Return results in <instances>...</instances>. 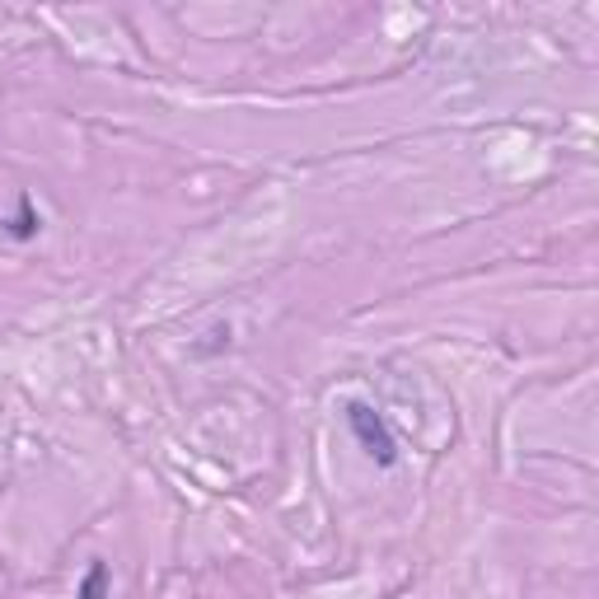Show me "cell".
I'll return each mask as SVG.
<instances>
[{
  "label": "cell",
  "instance_id": "6da1fadb",
  "mask_svg": "<svg viewBox=\"0 0 599 599\" xmlns=\"http://www.w3.org/2000/svg\"><path fill=\"white\" fill-rule=\"evenodd\" d=\"M346 427H352V436L361 440V450L371 454L379 469H394V463H398V440H394L389 427H384V417H379L375 403H365V398L346 403Z\"/></svg>",
  "mask_w": 599,
  "mask_h": 599
},
{
  "label": "cell",
  "instance_id": "7a4b0ae2",
  "mask_svg": "<svg viewBox=\"0 0 599 599\" xmlns=\"http://www.w3.org/2000/svg\"><path fill=\"white\" fill-rule=\"evenodd\" d=\"M81 599H108V563H89L81 581Z\"/></svg>",
  "mask_w": 599,
  "mask_h": 599
},
{
  "label": "cell",
  "instance_id": "3957f363",
  "mask_svg": "<svg viewBox=\"0 0 599 599\" xmlns=\"http://www.w3.org/2000/svg\"><path fill=\"white\" fill-rule=\"evenodd\" d=\"M10 235L14 239H33L38 235V216H33V202L29 197H19V221L10 225Z\"/></svg>",
  "mask_w": 599,
  "mask_h": 599
}]
</instances>
